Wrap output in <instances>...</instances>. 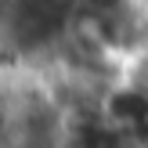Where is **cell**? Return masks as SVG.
<instances>
[{"instance_id": "cell-1", "label": "cell", "mask_w": 148, "mask_h": 148, "mask_svg": "<svg viewBox=\"0 0 148 148\" xmlns=\"http://www.w3.org/2000/svg\"><path fill=\"white\" fill-rule=\"evenodd\" d=\"M101 116L108 127L123 130V134H137L141 127H148V94L134 83L112 87L101 94Z\"/></svg>"}]
</instances>
